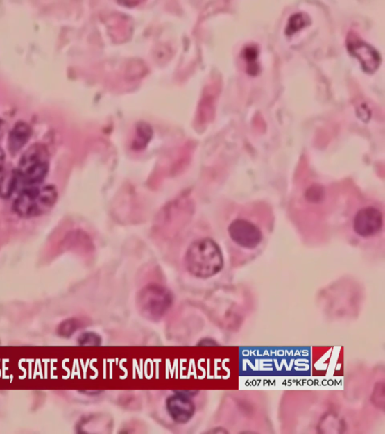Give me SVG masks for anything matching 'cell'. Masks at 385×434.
Returning <instances> with one entry per match:
<instances>
[{
	"label": "cell",
	"mask_w": 385,
	"mask_h": 434,
	"mask_svg": "<svg viewBox=\"0 0 385 434\" xmlns=\"http://www.w3.org/2000/svg\"><path fill=\"white\" fill-rule=\"evenodd\" d=\"M271 227L270 212L262 206H250L240 211L228 229L230 240L237 247L253 253L263 247Z\"/></svg>",
	"instance_id": "1"
},
{
	"label": "cell",
	"mask_w": 385,
	"mask_h": 434,
	"mask_svg": "<svg viewBox=\"0 0 385 434\" xmlns=\"http://www.w3.org/2000/svg\"><path fill=\"white\" fill-rule=\"evenodd\" d=\"M384 212L379 203L363 199L349 211L348 230L355 242L373 243L384 230Z\"/></svg>",
	"instance_id": "2"
},
{
	"label": "cell",
	"mask_w": 385,
	"mask_h": 434,
	"mask_svg": "<svg viewBox=\"0 0 385 434\" xmlns=\"http://www.w3.org/2000/svg\"><path fill=\"white\" fill-rule=\"evenodd\" d=\"M186 268L193 276L207 278L223 268V260L219 246L210 238L191 244L185 256Z\"/></svg>",
	"instance_id": "3"
},
{
	"label": "cell",
	"mask_w": 385,
	"mask_h": 434,
	"mask_svg": "<svg viewBox=\"0 0 385 434\" xmlns=\"http://www.w3.org/2000/svg\"><path fill=\"white\" fill-rule=\"evenodd\" d=\"M49 168V154L46 148L35 144L21 158L19 165L14 171L17 190L38 187L46 178Z\"/></svg>",
	"instance_id": "4"
},
{
	"label": "cell",
	"mask_w": 385,
	"mask_h": 434,
	"mask_svg": "<svg viewBox=\"0 0 385 434\" xmlns=\"http://www.w3.org/2000/svg\"><path fill=\"white\" fill-rule=\"evenodd\" d=\"M58 199V192L53 185L25 188L14 202V210L22 217H35L46 214Z\"/></svg>",
	"instance_id": "5"
},
{
	"label": "cell",
	"mask_w": 385,
	"mask_h": 434,
	"mask_svg": "<svg viewBox=\"0 0 385 434\" xmlns=\"http://www.w3.org/2000/svg\"><path fill=\"white\" fill-rule=\"evenodd\" d=\"M137 302L142 315L151 320H157L172 306L173 297L163 287L150 285L141 290Z\"/></svg>",
	"instance_id": "6"
},
{
	"label": "cell",
	"mask_w": 385,
	"mask_h": 434,
	"mask_svg": "<svg viewBox=\"0 0 385 434\" xmlns=\"http://www.w3.org/2000/svg\"><path fill=\"white\" fill-rule=\"evenodd\" d=\"M347 47L352 56L360 60L362 67L367 73H373L380 65L381 58L379 52L368 43L356 37L354 34L349 35Z\"/></svg>",
	"instance_id": "7"
},
{
	"label": "cell",
	"mask_w": 385,
	"mask_h": 434,
	"mask_svg": "<svg viewBox=\"0 0 385 434\" xmlns=\"http://www.w3.org/2000/svg\"><path fill=\"white\" fill-rule=\"evenodd\" d=\"M166 406L171 417L178 423L187 422L192 418L195 412L193 402L182 394L170 397L167 400Z\"/></svg>",
	"instance_id": "8"
},
{
	"label": "cell",
	"mask_w": 385,
	"mask_h": 434,
	"mask_svg": "<svg viewBox=\"0 0 385 434\" xmlns=\"http://www.w3.org/2000/svg\"><path fill=\"white\" fill-rule=\"evenodd\" d=\"M31 136V128L28 124L20 122L17 123L8 137V147L11 153L19 152L28 143Z\"/></svg>",
	"instance_id": "9"
},
{
	"label": "cell",
	"mask_w": 385,
	"mask_h": 434,
	"mask_svg": "<svg viewBox=\"0 0 385 434\" xmlns=\"http://www.w3.org/2000/svg\"><path fill=\"white\" fill-rule=\"evenodd\" d=\"M17 190L16 179L14 172L0 178V196L6 199L10 197Z\"/></svg>",
	"instance_id": "10"
},
{
	"label": "cell",
	"mask_w": 385,
	"mask_h": 434,
	"mask_svg": "<svg viewBox=\"0 0 385 434\" xmlns=\"http://www.w3.org/2000/svg\"><path fill=\"white\" fill-rule=\"evenodd\" d=\"M310 22L308 16L305 14L298 13L292 15L286 26V33L292 35L295 32L304 28Z\"/></svg>",
	"instance_id": "11"
},
{
	"label": "cell",
	"mask_w": 385,
	"mask_h": 434,
	"mask_svg": "<svg viewBox=\"0 0 385 434\" xmlns=\"http://www.w3.org/2000/svg\"><path fill=\"white\" fill-rule=\"evenodd\" d=\"M244 56L248 64L249 73L255 74L257 73L258 67L257 65V58L258 57V51L254 47H248L244 52Z\"/></svg>",
	"instance_id": "12"
},
{
	"label": "cell",
	"mask_w": 385,
	"mask_h": 434,
	"mask_svg": "<svg viewBox=\"0 0 385 434\" xmlns=\"http://www.w3.org/2000/svg\"><path fill=\"white\" fill-rule=\"evenodd\" d=\"M78 328V324L77 321L74 320V319H70V320H67L60 325L58 333L60 335L64 336V337H69Z\"/></svg>",
	"instance_id": "13"
},
{
	"label": "cell",
	"mask_w": 385,
	"mask_h": 434,
	"mask_svg": "<svg viewBox=\"0 0 385 434\" xmlns=\"http://www.w3.org/2000/svg\"><path fill=\"white\" fill-rule=\"evenodd\" d=\"M78 342L82 345H99L101 340L99 335L94 333H86L80 336Z\"/></svg>",
	"instance_id": "14"
},
{
	"label": "cell",
	"mask_w": 385,
	"mask_h": 434,
	"mask_svg": "<svg viewBox=\"0 0 385 434\" xmlns=\"http://www.w3.org/2000/svg\"><path fill=\"white\" fill-rule=\"evenodd\" d=\"M5 165V155L3 150L0 148V174H2Z\"/></svg>",
	"instance_id": "15"
}]
</instances>
